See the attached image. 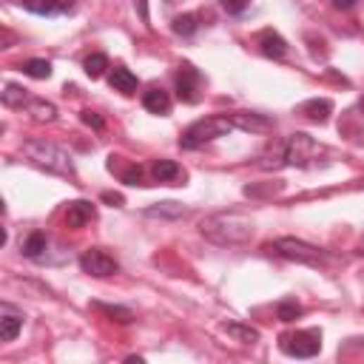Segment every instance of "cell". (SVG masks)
Here are the masks:
<instances>
[{
    "label": "cell",
    "instance_id": "cell-1",
    "mask_svg": "<svg viewBox=\"0 0 364 364\" xmlns=\"http://www.w3.org/2000/svg\"><path fill=\"white\" fill-rule=\"evenodd\" d=\"M199 234L213 245L234 248V245H245V242L253 239L256 222L239 211H220V213L205 216V220L199 222Z\"/></svg>",
    "mask_w": 364,
    "mask_h": 364
},
{
    "label": "cell",
    "instance_id": "cell-2",
    "mask_svg": "<svg viewBox=\"0 0 364 364\" xmlns=\"http://www.w3.org/2000/svg\"><path fill=\"white\" fill-rule=\"evenodd\" d=\"M23 154L37 165V168H46L51 174H60V177H71L75 180L77 171H75V163H71V154L60 145L49 142V139H29L23 145Z\"/></svg>",
    "mask_w": 364,
    "mask_h": 364
},
{
    "label": "cell",
    "instance_id": "cell-3",
    "mask_svg": "<svg viewBox=\"0 0 364 364\" xmlns=\"http://www.w3.org/2000/svg\"><path fill=\"white\" fill-rule=\"evenodd\" d=\"M234 131V123L228 117H205V120H196L194 125L185 128V134L180 137V145L185 151H196L202 145L213 142L216 137H225Z\"/></svg>",
    "mask_w": 364,
    "mask_h": 364
},
{
    "label": "cell",
    "instance_id": "cell-4",
    "mask_svg": "<svg viewBox=\"0 0 364 364\" xmlns=\"http://www.w3.org/2000/svg\"><path fill=\"white\" fill-rule=\"evenodd\" d=\"M270 251H276L282 259H290V262H302V265H325L327 262V253L310 242H302V239H294V237H282L270 245Z\"/></svg>",
    "mask_w": 364,
    "mask_h": 364
},
{
    "label": "cell",
    "instance_id": "cell-5",
    "mask_svg": "<svg viewBox=\"0 0 364 364\" xmlns=\"http://www.w3.org/2000/svg\"><path fill=\"white\" fill-rule=\"evenodd\" d=\"M279 347L284 356L294 358H313L322 350V330L310 327V330H296V333H284L279 339Z\"/></svg>",
    "mask_w": 364,
    "mask_h": 364
},
{
    "label": "cell",
    "instance_id": "cell-6",
    "mask_svg": "<svg viewBox=\"0 0 364 364\" xmlns=\"http://www.w3.org/2000/svg\"><path fill=\"white\" fill-rule=\"evenodd\" d=\"M284 149H287V165H296V168H308L313 160H319L325 154L322 145L310 134H302V131L290 134L284 139Z\"/></svg>",
    "mask_w": 364,
    "mask_h": 364
},
{
    "label": "cell",
    "instance_id": "cell-7",
    "mask_svg": "<svg viewBox=\"0 0 364 364\" xmlns=\"http://www.w3.org/2000/svg\"><path fill=\"white\" fill-rule=\"evenodd\" d=\"M80 268L83 273L89 276H97V279H106V276H114L120 270L117 259L111 253H106L103 248H89L83 256H80Z\"/></svg>",
    "mask_w": 364,
    "mask_h": 364
},
{
    "label": "cell",
    "instance_id": "cell-8",
    "mask_svg": "<svg viewBox=\"0 0 364 364\" xmlns=\"http://www.w3.org/2000/svg\"><path fill=\"white\" fill-rule=\"evenodd\" d=\"M199 89H202V77L199 71L191 63L180 65V75H177V94L182 103H196L199 100Z\"/></svg>",
    "mask_w": 364,
    "mask_h": 364
},
{
    "label": "cell",
    "instance_id": "cell-9",
    "mask_svg": "<svg viewBox=\"0 0 364 364\" xmlns=\"http://www.w3.org/2000/svg\"><path fill=\"white\" fill-rule=\"evenodd\" d=\"M97 216V208L89 202V199H77V202H68V211H65V222L68 228H83L89 225Z\"/></svg>",
    "mask_w": 364,
    "mask_h": 364
},
{
    "label": "cell",
    "instance_id": "cell-10",
    "mask_svg": "<svg viewBox=\"0 0 364 364\" xmlns=\"http://www.w3.org/2000/svg\"><path fill=\"white\" fill-rule=\"evenodd\" d=\"M228 120L234 123V128H239V131H251V134H268V131L273 128L268 117H262V114H251V111H237V114H231Z\"/></svg>",
    "mask_w": 364,
    "mask_h": 364
},
{
    "label": "cell",
    "instance_id": "cell-11",
    "mask_svg": "<svg viewBox=\"0 0 364 364\" xmlns=\"http://www.w3.org/2000/svg\"><path fill=\"white\" fill-rule=\"evenodd\" d=\"M284 165H287L284 139H273L268 149H265V154L259 157V168H265V171H279V168H284Z\"/></svg>",
    "mask_w": 364,
    "mask_h": 364
},
{
    "label": "cell",
    "instance_id": "cell-12",
    "mask_svg": "<svg viewBox=\"0 0 364 364\" xmlns=\"http://www.w3.org/2000/svg\"><path fill=\"white\" fill-rule=\"evenodd\" d=\"M4 316H0V341H15L18 333L23 330V316L12 310V305H4L0 308Z\"/></svg>",
    "mask_w": 364,
    "mask_h": 364
},
{
    "label": "cell",
    "instance_id": "cell-13",
    "mask_svg": "<svg viewBox=\"0 0 364 364\" xmlns=\"http://www.w3.org/2000/svg\"><path fill=\"white\" fill-rule=\"evenodd\" d=\"M299 114H305L310 123H327L333 114V103L327 97H313V100L299 106Z\"/></svg>",
    "mask_w": 364,
    "mask_h": 364
},
{
    "label": "cell",
    "instance_id": "cell-14",
    "mask_svg": "<svg viewBox=\"0 0 364 364\" xmlns=\"http://www.w3.org/2000/svg\"><path fill=\"white\" fill-rule=\"evenodd\" d=\"M151 174H154V180L163 182V185H180V180H185V171H182L174 160H157V163L151 165Z\"/></svg>",
    "mask_w": 364,
    "mask_h": 364
},
{
    "label": "cell",
    "instance_id": "cell-15",
    "mask_svg": "<svg viewBox=\"0 0 364 364\" xmlns=\"http://www.w3.org/2000/svg\"><path fill=\"white\" fill-rule=\"evenodd\" d=\"M259 51H262L265 57H270V60H279V57H284L287 43H284V37L276 34L273 29H265V32L259 34Z\"/></svg>",
    "mask_w": 364,
    "mask_h": 364
},
{
    "label": "cell",
    "instance_id": "cell-16",
    "mask_svg": "<svg viewBox=\"0 0 364 364\" xmlns=\"http://www.w3.org/2000/svg\"><path fill=\"white\" fill-rule=\"evenodd\" d=\"M108 86L114 89V92H120V94H134L137 92V75H131L128 68H114L111 75H108Z\"/></svg>",
    "mask_w": 364,
    "mask_h": 364
},
{
    "label": "cell",
    "instance_id": "cell-17",
    "mask_svg": "<svg viewBox=\"0 0 364 364\" xmlns=\"http://www.w3.org/2000/svg\"><path fill=\"white\" fill-rule=\"evenodd\" d=\"M185 213L188 208H182L180 202H157L151 208H145V216H151V220H180Z\"/></svg>",
    "mask_w": 364,
    "mask_h": 364
},
{
    "label": "cell",
    "instance_id": "cell-18",
    "mask_svg": "<svg viewBox=\"0 0 364 364\" xmlns=\"http://www.w3.org/2000/svg\"><path fill=\"white\" fill-rule=\"evenodd\" d=\"M142 106L149 108L151 114H168V111H171V97H168L163 89H151V92H145Z\"/></svg>",
    "mask_w": 364,
    "mask_h": 364
},
{
    "label": "cell",
    "instance_id": "cell-19",
    "mask_svg": "<svg viewBox=\"0 0 364 364\" xmlns=\"http://www.w3.org/2000/svg\"><path fill=\"white\" fill-rule=\"evenodd\" d=\"M26 111L32 114L34 123H54V120H57L54 103H46V100H29V103H26Z\"/></svg>",
    "mask_w": 364,
    "mask_h": 364
},
{
    "label": "cell",
    "instance_id": "cell-20",
    "mask_svg": "<svg viewBox=\"0 0 364 364\" xmlns=\"http://www.w3.org/2000/svg\"><path fill=\"white\" fill-rule=\"evenodd\" d=\"M222 330H225L228 336H234L237 341H242V344H256V341H259V330H256V327H251V325L225 322V325H222Z\"/></svg>",
    "mask_w": 364,
    "mask_h": 364
},
{
    "label": "cell",
    "instance_id": "cell-21",
    "mask_svg": "<svg viewBox=\"0 0 364 364\" xmlns=\"http://www.w3.org/2000/svg\"><path fill=\"white\" fill-rule=\"evenodd\" d=\"M20 71H23L26 77L46 80V77H51V63H49V60H26V63L20 65Z\"/></svg>",
    "mask_w": 364,
    "mask_h": 364
},
{
    "label": "cell",
    "instance_id": "cell-22",
    "mask_svg": "<svg viewBox=\"0 0 364 364\" xmlns=\"http://www.w3.org/2000/svg\"><path fill=\"white\" fill-rule=\"evenodd\" d=\"M26 103H29V94H26L23 86L9 83V86L4 89V106H6V108H20V106H26Z\"/></svg>",
    "mask_w": 364,
    "mask_h": 364
},
{
    "label": "cell",
    "instance_id": "cell-23",
    "mask_svg": "<svg viewBox=\"0 0 364 364\" xmlns=\"http://www.w3.org/2000/svg\"><path fill=\"white\" fill-rule=\"evenodd\" d=\"M43 251H46V234H40V231L29 234V239L23 242V256H29V259H40V256H43Z\"/></svg>",
    "mask_w": 364,
    "mask_h": 364
},
{
    "label": "cell",
    "instance_id": "cell-24",
    "mask_svg": "<svg viewBox=\"0 0 364 364\" xmlns=\"http://www.w3.org/2000/svg\"><path fill=\"white\" fill-rule=\"evenodd\" d=\"M83 68H86V75L92 77V80H97V77H103L106 75V68H108V57L106 54H92V57H86V63H83Z\"/></svg>",
    "mask_w": 364,
    "mask_h": 364
},
{
    "label": "cell",
    "instance_id": "cell-25",
    "mask_svg": "<svg viewBox=\"0 0 364 364\" xmlns=\"http://www.w3.org/2000/svg\"><path fill=\"white\" fill-rule=\"evenodd\" d=\"M20 4H23V9L32 12V15H57V12H60L54 0H20Z\"/></svg>",
    "mask_w": 364,
    "mask_h": 364
},
{
    "label": "cell",
    "instance_id": "cell-26",
    "mask_svg": "<svg viewBox=\"0 0 364 364\" xmlns=\"http://www.w3.org/2000/svg\"><path fill=\"white\" fill-rule=\"evenodd\" d=\"M177 34H182V37H191L196 29H199V23H196V18L194 15H180V18H174V26H171Z\"/></svg>",
    "mask_w": 364,
    "mask_h": 364
},
{
    "label": "cell",
    "instance_id": "cell-27",
    "mask_svg": "<svg viewBox=\"0 0 364 364\" xmlns=\"http://www.w3.org/2000/svg\"><path fill=\"white\" fill-rule=\"evenodd\" d=\"M276 313H279L282 322H294V319L302 316V305H296V302H279Z\"/></svg>",
    "mask_w": 364,
    "mask_h": 364
},
{
    "label": "cell",
    "instance_id": "cell-28",
    "mask_svg": "<svg viewBox=\"0 0 364 364\" xmlns=\"http://www.w3.org/2000/svg\"><path fill=\"white\" fill-rule=\"evenodd\" d=\"M97 308H100V310H106L108 316H114L120 325H128V322L134 319V313H131L128 308H111V305H97Z\"/></svg>",
    "mask_w": 364,
    "mask_h": 364
},
{
    "label": "cell",
    "instance_id": "cell-29",
    "mask_svg": "<svg viewBox=\"0 0 364 364\" xmlns=\"http://www.w3.org/2000/svg\"><path fill=\"white\" fill-rule=\"evenodd\" d=\"M248 6H251V0H222V9L228 15H242Z\"/></svg>",
    "mask_w": 364,
    "mask_h": 364
},
{
    "label": "cell",
    "instance_id": "cell-30",
    "mask_svg": "<svg viewBox=\"0 0 364 364\" xmlns=\"http://www.w3.org/2000/svg\"><path fill=\"white\" fill-rule=\"evenodd\" d=\"M80 120H83L86 125H92L94 131H100V128L106 125V123H103V117H100L97 111H92V108H86V111H80Z\"/></svg>",
    "mask_w": 364,
    "mask_h": 364
},
{
    "label": "cell",
    "instance_id": "cell-31",
    "mask_svg": "<svg viewBox=\"0 0 364 364\" xmlns=\"http://www.w3.org/2000/svg\"><path fill=\"white\" fill-rule=\"evenodd\" d=\"M123 182L125 185H142V168L139 165H131L128 171H123Z\"/></svg>",
    "mask_w": 364,
    "mask_h": 364
},
{
    "label": "cell",
    "instance_id": "cell-32",
    "mask_svg": "<svg viewBox=\"0 0 364 364\" xmlns=\"http://www.w3.org/2000/svg\"><path fill=\"white\" fill-rule=\"evenodd\" d=\"M54 4H57L60 12H71V9H75V0H54Z\"/></svg>",
    "mask_w": 364,
    "mask_h": 364
},
{
    "label": "cell",
    "instance_id": "cell-33",
    "mask_svg": "<svg viewBox=\"0 0 364 364\" xmlns=\"http://www.w3.org/2000/svg\"><path fill=\"white\" fill-rule=\"evenodd\" d=\"M103 199H106V202H111V205H117V208L123 205V196H120V194H103Z\"/></svg>",
    "mask_w": 364,
    "mask_h": 364
},
{
    "label": "cell",
    "instance_id": "cell-34",
    "mask_svg": "<svg viewBox=\"0 0 364 364\" xmlns=\"http://www.w3.org/2000/svg\"><path fill=\"white\" fill-rule=\"evenodd\" d=\"M333 6H336V9H353L356 0H333Z\"/></svg>",
    "mask_w": 364,
    "mask_h": 364
},
{
    "label": "cell",
    "instance_id": "cell-35",
    "mask_svg": "<svg viewBox=\"0 0 364 364\" xmlns=\"http://www.w3.org/2000/svg\"><path fill=\"white\" fill-rule=\"evenodd\" d=\"M358 111H361V114H364V97H361V100H358Z\"/></svg>",
    "mask_w": 364,
    "mask_h": 364
},
{
    "label": "cell",
    "instance_id": "cell-36",
    "mask_svg": "<svg viewBox=\"0 0 364 364\" xmlns=\"http://www.w3.org/2000/svg\"><path fill=\"white\" fill-rule=\"evenodd\" d=\"M358 253H364V237H361V242H358Z\"/></svg>",
    "mask_w": 364,
    "mask_h": 364
}]
</instances>
